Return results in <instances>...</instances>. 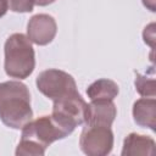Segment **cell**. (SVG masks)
Returning <instances> with one entry per match:
<instances>
[{
    "label": "cell",
    "instance_id": "5",
    "mask_svg": "<svg viewBox=\"0 0 156 156\" xmlns=\"http://www.w3.org/2000/svg\"><path fill=\"white\" fill-rule=\"evenodd\" d=\"M35 84L38 90L52 101L78 91L74 78L69 73L56 68L41 71L37 77Z\"/></svg>",
    "mask_w": 156,
    "mask_h": 156
},
{
    "label": "cell",
    "instance_id": "4",
    "mask_svg": "<svg viewBox=\"0 0 156 156\" xmlns=\"http://www.w3.org/2000/svg\"><path fill=\"white\" fill-rule=\"evenodd\" d=\"M88 115V104L78 91L54 101L51 117L71 134L76 127L84 124Z\"/></svg>",
    "mask_w": 156,
    "mask_h": 156
},
{
    "label": "cell",
    "instance_id": "8",
    "mask_svg": "<svg viewBox=\"0 0 156 156\" xmlns=\"http://www.w3.org/2000/svg\"><path fill=\"white\" fill-rule=\"evenodd\" d=\"M117 116L113 100H96L88 104V115L84 124H100L111 127Z\"/></svg>",
    "mask_w": 156,
    "mask_h": 156
},
{
    "label": "cell",
    "instance_id": "12",
    "mask_svg": "<svg viewBox=\"0 0 156 156\" xmlns=\"http://www.w3.org/2000/svg\"><path fill=\"white\" fill-rule=\"evenodd\" d=\"M135 90L144 98H155L156 95V85H155V78L154 72L149 77L147 74H140L139 72H135V80H134Z\"/></svg>",
    "mask_w": 156,
    "mask_h": 156
},
{
    "label": "cell",
    "instance_id": "17",
    "mask_svg": "<svg viewBox=\"0 0 156 156\" xmlns=\"http://www.w3.org/2000/svg\"><path fill=\"white\" fill-rule=\"evenodd\" d=\"M55 0H34V5L37 6H48L50 4H52Z\"/></svg>",
    "mask_w": 156,
    "mask_h": 156
},
{
    "label": "cell",
    "instance_id": "1",
    "mask_svg": "<svg viewBox=\"0 0 156 156\" xmlns=\"http://www.w3.org/2000/svg\"><path fill=\"white\" fill-rule=\"evenodd\" d=\"M33 118L30 94L20 80L0 83V119L12 129H22Z\"/></svg>",
    "mask_w": 156,
    "mask_h": 156
},
{
    "label": "cell",
    "instance_id": "14",
    "mask_svg": "<svg viewBox=\"0 0 156 156\" xmlns=\"http://www.w3.org/2000/svg\"><path fill=\"white\" fill-rule=\"evenodd\" d=\"M154 27H155V24L154 23H150L147 27L144 28V32H143L144 41L146 44H149L151 48H154V40H155V30H154Z\"/></svg>",
    "mask_w": 156,
    "mask_h": 156
},
{
    "label": "cell",
    "instance_id": "3",
    "mask_svg": "<svg viewBox=\"0 0 156 156\" xmlns=\"http://www.w3.org/2000/svg\"><path fill=\"white\" fill-rule=\"evenodd\" d=\"M4 68L9 77L16 79L28 78L35 67V54L32 41L22 33L11 34L4 45Z\"/></svg>",
    "mask_w": 156,
    "mask_h": 156
},
{
    "label": "cell",
    "instance_id": "16",
    "mask_svg": "<svg viewBox=\"0 0 156 156\" xmlns=\"http://www.w3.org/2000/svg\"><path fill=\"white\" fill-rule=\"evenodd\" d=\"M143 5L145 7H147L151 12H155L156 11V7H155V0H143Z\"/></svg>",
    "mask_w": 156,
    "mask_h": 156
},
{
    "label": "cell",
    "instance_id": "2",
    "mask_svg": "<svg viewBox=\"0 0 156 156\" xmlns=\"http://www.w3.org/2000/svg\"><path fill=\"white\" fill-rule=\"evenodd\" d=\"M68 135L51 115L41 116L37 119H30L22 127L21 150L26 155L43 156L50 144Z\"/></svg>",
    "mask_w": 156,
    "mask_h": 156
},
{
    "label": "cell",
    "instance_id": "9",
    "mask_svg": "<svg viewBox=\"0 0 156 156\" xmlns=\"http://www.w3.org/2000/svg\"><path fill=\"white\" fill-rule=\"evenodd\" d=\"M133 119L143 128H149L152 132L156 130V99L141 98L133 104Z\"/></svg>",
    "mask_w": 156,
    "mask_h": 156
},
{
    "label": "cell",
    "instance_id": "7",
    "mask_svg": "<svg viewBox=\"0 0 156 156\" xmlns=\"http://www.w3.org/2000/svg\"><path fill=\"white\" fill-rule=\"evenodd\" d=\"M57 33V24L52 16L48 13H38L30 17L27 24V37L37 45L50 44Z\"/></svg>",
    "mask_w": 156,
    "mask_h": 156
},
{
    "label": "cell",
    "instance_id": "15",
    "mask_svg": "<svg viewBox=\"0 0 156 156\" xmlns=\"http://www.w3.org/2000/svg\"><path fill=\"white\" fill-rule=\"evenodd\" d=\"M7 10H9L7 1H6V0H0V18H1L2 16H5V15H6Z\"/></svg>",
    "mask_w": 156,
    "mask_h": 156
},
{
    "label": "cell",
    "instance_id": "11",
    "mask_svg": "<svg viewBox=\"0 0 156 156\" xmlns=\"http://www.w3.org/2000/svg\"><path fill=\"white\" fill-rule=\"evenodd\" d=\"M119 93L118 85L116 82L101 78L91 83L87 89V95L90 99V101L96 100H113Z\"/></svg>",
    "mask_w": 156,
    "mask_h": 156
},
{
    "label": "cell",
    "instance_id": "10",
    "mask_svg": "<svg viewBox=\"0 0 156 156\" xmlns=\"http://www.w3.org/2000/svg\"><path fill=\"white\" fill-rule=\"evenodd\" d=\"M155 140L151 136L130 133L124 138L123 147H122V156H138V155H146L151 156L155 154Z\"/></svg>",
    "mask_w": 156,
    "mask_h": 156
},
{
    "label": "cell",
    "instance_id": "13",
    "mask_svg": "<svg viewBox=\"0 0 156 156\" xmlns=\"http://www.w3.org/2000/svg\"><path fill=\"white\" fill-rule=\"evenodd\" d=\"M9 9L13 12H32L34 7V0H6Z\"/></svg>",
    "mask_w": 156,
    "mask_h": 156
},
{
    "label": "cell",
    "instance_id": "6",
    "mask_svg": "<svg viewBox=\"0 0 156 156\" xmlns=\"http://www.w3.org/2000/svg\"><path fill=\"white\" fill-rule=\"evenodd\" d=\"M113 140L111 127L84 124L79 136V146L88 156H106L113 149Z\"/></svg>",
    "mask_w": 156,
    "mask_h": 156
}]
</instances>
